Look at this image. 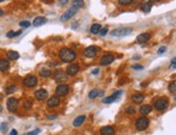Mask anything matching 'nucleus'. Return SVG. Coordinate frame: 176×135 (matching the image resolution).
Returning a JSON list of instances; mask_svg holds the SVG:
<instances>
[{
  "label": "nucleus",
  "instance_id": "nucleus-49",
  "mask_svg": "<svg viewBox=\"0 0 176 135\" xmlns=\"http://www.w3.org/2000/svg\"><path fill=\"white\" fill-rule=\"evenodd\" d=\"M134 60H139V56H134Z\"/></svg>",
  "mask_w": 176,
  "mask_h": 135
},
{
  "label": "nucleus",
  "instance_id": "nucleus-23",
  "mask_svg": "<svg viewBox=\"0 0 176 135\" xmlns=\"http://www.w3.org/2000/svg\"><path fill=\"white\" fill-rule=\"evenodd\" d=\"M7 55H8L9 60H11V61H16V60L20 58V54L16 51H9Z\"/></svg>",
  "mask_w": 176,
  "mask_h": 135
},
{
  "label": "nucleus",
  "instance_id": "nucleus-2",
  "mask_svg": "<svg viewBox=\"0 0 176 135\" xmlns=\"http://www.w3.org/2000/svg\"><path fill=\"white\" fill-rule=\"evenodd\" d=\"M133 32V29L131 27H123V28H118L115 29L111 32V36H115V37H124L127 36Z\"/></svg>",
  "mask_w": 176,
  "mask_h": 135
},
{
  "label": "nucleus",
  "instance_id": "nucleus-39",
  "mask_svg": "<svg viewBox=\"0 0 176 135\" xmlns=\"http://www.w3.org/2000/svg\"><path fill=\"white\" fill-rule=\"evenodd\" d=\"M165 50H166V47H161L159 49V51H158V54H162L165 52Z\"/></svg>",
  "mask_w": 176,
  "mask_h": 135
},
{
  "label": "nucleus",
  "instance_id": "nucleus-33",
  "mask_svg": "<svg viewBox=\"0 0 176 135\" xmlns=\"http://www.w3.org/2000/svg\"><path fill=\"white\" fill-rule=\"evenodd\" d=\"M23 107H24L25 109H30L32 107H33V103H32V101H25L24 104H23Z\"/></svg>",
  "mask_w": 176,
  "mask_h": 135
},
{
  "label": "nucleus",
  "instance_id": "nucleus-43",
  "mask_svg": "<svg viewBox=\"0 0 176 135\" xmlns=\"http://www.w3.org/2000/svg\"><path fill=\"white\" fill-rule=\"evenodd\" d=\"M98 71H99V69H98V68H96V69H94L93 71H92V74L96 75V74H98Z\"/></svg>",
  "mask_w": 176,
  "mask_h": 135
},
{
  "label": "nucleus",
  "instance_id": "nucleus-1",
  "mask_svg": "<svg viewBox=\"0 0 176 135\" xmlns=\"http://www.w3.org/2000/svg\"><path fill=\"white\" fill-rule=\"evenodd\" d=\"M60 58H61L62 62L64 63H71L73 61L76 60L77 58V54L74 50L69 49V48H63V49L60 51Z\"/></svg>",
  "mask_w": 176,
  "mask_h": 135
},
{
  "label": "nucleus",
  "instance_id": "nucleus-45",
  "mask_svg": "<svg viewBox=\"0 0 176 135\" xmlns=\"http://www.w3.org/2000/svg\"><path fill=\"white\" fill-rule=\"evenodd\" d=\"M171 63H172V64H174V65H176V58H173L172 62H171Z\"/></svg>",
  "mask_w": 176,
  "mask_h": 135
},
{
  "label": "nucleus",
  "instance_id": "nucleus-46",
  "mask_svg": "<svg viewBox=\"0 0 176 135\" xmlns=\"http://www.w3.org/2000/svg\"><path fill=\"white\" fill-rule=\"evenodd\" d=\"M3 10H2V9L0 8V16H2V15H3Z\"/></svg>",
  "mask_w": 176,
  "mask_h": 135
},
{
  "label": "nucleus",
  "instance_id": "nucleus-50",
  "mask_svg": "<svg viewBox=\"0 0 176 135\" xmlns=\"http://www.w3.org/2000/svg\"><path fill=\"white\" fill-rule=\"evenodd\" d=\"M2 1H4V0H0V2H2Z\"/></svg>",
  "mask_w": 176,
  "mask_h": 135
},
{
  "label": "nucleus",
  "instance_id": "nucleus-12",
  "mask_svg": "<svg viewBox=\"0 0 176 135\" xmlns=\"http://www.w3.org/2000/svg\"><path fill=\"white\" fill-rule=\"evenodd\" d=\"M54 79L58 82H64L67 80V75L62 70H58V71L54 73Z\"/></svg>",
  "mask_w": 176,
  "mask_h": 135
},
{
  "label": "nucleus",
  "instance_id": "nucleus-40",
  "mask_svg": "<svg viewBox=\"0 0 176 135\" xmlns=\"http://www.w3.org/2000/svg\"><path fill=\"white\" fill-rule=\"evenodd\" d=\"M133 68H134V69H143L144 67L142 65H134L133 66Z\"/></svg>",
  "mask_w": 176,
  "mask_h": 135
},
{
  "label": "nucleus",
  "instance_id": "nucleus-29",
  "mask_svg": "<svg viewBox=\"0 0 176 135\" xmlns=\"http://www.w3.org/2000/svg\"><path fill=\"white\" fill-rule=\"evenodd\" d=\"M22 34V30H17V32H13V30H10L8 34H7V37L8 38H13V37H16L18 35Z\"/></svg>",
  "mask_w": 176,
  "mask_h": 135
},
{
  "label": "nucleus",
  "instance_id": "nucleus-11",
  "mask_svg": "<svg viewBox=\"0 0 176 135\" xmlns=\"http://www.w3.org/2000/svg\"><path fill=\"white\" fill-rule=\"evenodd\" d=\"M114 61H115V56H114L112 54H106V55H104V56L101 58V62H99V63H101L102 66H106L111 64Z\"/></svg>",
  "mask_w": 176,
  "mask_h": 135
},
{
  "label": "nucleus",
  "instance_id": "nucleus-47",
  "mask_svg": "<svg viewBox=\"0 0 176 135\" xmlns=\"http://www.w3.org/2000/svg\"><path fill=\"white\" fill-rule=\"evenodd\" d=\"M160 0H150V3H153V2H158Z\"/></svg>",
  "mask_w": 176,
  "mask_h": 135
},
{
  "label": "nucleus",
  "instance_id": "nucleus-13",
  "mask_svg": "<svg viewBox=\"0 0 176 135\" xmlns=\"http://www.w3.org/2000/svg\"><path fill=\"white\" fill-rule=\"evenodd\" d=\"M79 71V66L77 64H70L67 69H66V74L68 76H76Z\"/></svg>",
  "mask_w": 176,
  "mask_h": 135
},
{
  "label": "nucleus",
  "instance_id": "nucleus-37",
  "mask_svg": "<svg viewBox=\"0 0 176 135\" xmlns=\"http://www.w3.org/2000/svg\"><path fill=\"white\" fill-rule=\"evenodd\" d=\"M38 133H40V130H39V129H36V130H34V131L29 132L28 135H37Z\"/></svg>",
  "mask_w": 176,
  "mask_h": 135
},
{
  "label": "nucleus",
  "instance_id": "nucleus-3",
  "mask_svg": "<svg viewBox=\"0 0 176 135\" xmlns=\"http://www.w3.org/2000/svg\"><path fill=\"white\" fill-rule=\"evenodd\" d=\"M149 125V120H148L146 117H140L136 120L135 122V127L136 129L138 130V131H144V130H146Z\"/></svg>",
  "mask_w": 176,
  "mask_h": 135
},
{
  "label": "nucleus",
  "instance_id": "nucleus-25",
  "mask_svg": "<svg viewBox=\"0 0 176 135\" xmlns=\"http://www.w3.org/2000/svg\"><path fill=\"white\" fill-rule=\"evenodd\" d=\"M99 30H101V25L99 24H93L92 26H91V29H90L91 34L96 35V34L99 33Z\"/></svg>",
  "mask_w": 176,
  "mask_h": 135
},
{
  "label": "nucleus",
  "instance_id": "nucleus-9",
  "mask_svg": "<svg viewBox=\"0 0 176 135\" xmlns=\"http://www.w3.org/2000/svg\"><path fill=\"white\" fill-rule=\"evenodd\" d=\"M122 93H123L122 91H117V92H115L112 95L107 96V97L104 98V99H103V103H104V104H110V103L116 102V101L122 95Z\"/></svg>",
  "mask_w": 176,
  "mask_h": 135
},
{
  "label": "nucleus",
  "instance_id": "nucleus-52",
  "mask_svg": "<svg viewBox=\"0 0 176 135\" xmlns=\"http://www.w3.org/2000/svg\"><path fill=\"white\" fill-rule=\"evenodd\" d=\"M24 135H28V134H24Z\"/></svg>",
  "mask_w": 176,
  "mask_h": 135
},
{
  "label": "nucleus",
  "instance_id": "nucleus-7",
  "mask_svg": "<svg viewBox=\"0 0 176 135\" xmlns=\"http://www.w3.org/2000/svg\"><path fill=\"white\" fill-rule=\"evenodd\" d=\"M77 11H78V9L76 8V7H71V8L68 9V10H67V11L62 15L61 21L62 22H66V21L70 20V19L74 16L76 13H77Z\"/></svg>",
  "mask_w": 176,
  "mask_h": 135
},
{
  "label": "nucleus",
  "instance_id": "nucleus-10",
  "mask_svg": "<svg viewBox=\"0 0 176 135\" xmlns=\"http://www.w3.org/2000/svg\"><path fill=\"white\" fill-rule=\"evenodd\" d=\"M96 53H97V48L94 47V45L88 47V48L84 50V52H83L84 56H86V58H93L95 55H96Z\"/></svg>",
  "mask_w": 176,
  "mask_h": 135
},
{
  "label": "nucleus",
  "instance_id": "nucleus-20",
  "mask_svg": "<svg viewBox=\"0 0 176 135\" xmlns=\"http://www.w3.org/2000/svg\"><path fill=\"white\" fill-rule=\"evenodd\" d=\"M151 110L152 108L150 105H143V106H140V108H139V112L143 116H146L148 115V114H150Z\"/></svg>",
  "mask_w": 176,
  "mask_h": 135
},
{
  "label": "nucleus",
  "instance_id": "nucleus-28",
  "mask_svg": "<svg viewBox=\"0 0 176 135\" xmlns=\"http://www.w3.org/2000/svg\"><path fill=\"white\" fill-rule=\"evenodd\" d=\"M73 5L76 7L77 9L83 8V7H84V1H83V0H74V1H73Z\"/></svg>",
  "mask_w": 176,
  "mask_h": 135
},
{
  "label": "nucleus",
  "instance_id": "nucleus-32",
  "mask_svg": "<svg viewBox=\"0 0 176 135\" xmlns=\"http://www.w3.org/2000/svg\"><path fill=\"white\" fill-rule=\"evenodd\" d=\"M168 90H170V92H172V93H176V80L171 82V83L168 84Z\"/></svg>",
  "mask_w": 176,
  "mask_h": 135
},
{
  "label": "nucleus",
  "instance_id": "nucleus-17",
  "mask_svg": "<svg viewBox=\"0 0 176 135\" xmlns=\"http://www.w3.org/2000/svg\"><path fill=\"white\" fill-rule=\"evenodd\" d=\"M86 117L84 115H81V116H78L77 118L75 119L74 121H73V125L74 127H80L81 124H83V122L86 121Z\"/></svg>",
  "mask_w": 176,
  "mask_h": 135
},
{
  "label": "nucleus",
  "instance_id": "nucleus-14",
  "mask_svg": "<svg viewBox=\"0 0 176 135\" xmlns=\"http://www.w3.org/2000/svg\"><path fill=\"white\" fill-rule=\"evenodd\" d=\"M35 97L37 98L38 101H45V98L48 97V91L45 89H39L35 92Z\"/></svg>",
  "mask_w": 176,
  "mask_h": 135
},
{
  "label": "nucleus",
  "instance_id": "nucleus-51",
  "mask_svg": "<svg viewBox=\"0 0 176 135\" xmlns=\"http://www.w3.org/2000/svg\"><path fill=\"white\" fill-rule=\"evenodd\" d=\"M0 130H1V125H0Z\"/></svg>",
  "mask_w": 176,
  "mask_h": 135
},
{
  "label": "nucleus",
  "instance_id": "nucleus-19",
  "mask_svg": "<svg viewBox=\"0 0 176 135\" xmlns=\"http://www.w3.org/2000/svg\"><path fill=\"white\" fill-rule=\"evenodd\" d=\"M102 135H115V129L112 127H103L101 129Z\"/></svg>",
  "mask_w": 176,
  "mask_h": 135
},
{
  "label": "nucleus",
  "instance_id": "nucleus-34",
  "mask_svg": "<svg viewBox=\"0 0 176 135\" xmlns=\"http://www.w3.org/2000/svg\"><path fill=\"white\" fill-rule=\"evenodd\" d=\"M20 26L23 27V28H27V27L30 26V22H28V21H22L20 23Z\"/></svg>",
  "mask_w": 176,
  "mask_h": 135
},
{
  "label": "nucleus",
  "instance_id": "nucleus-16",
  "mask_svg": "<svg viewBox=\"0 0 176 135\" xmlns=\"http://www.w3.org/2000/svg\"><path fill=\"white\" fill-rule=\"evenodd\" d=\"M151 38V35L148 33H144V34H140L137 36V42L138 43H144V42H147L149 39Z\"/></svg>",
  "mask_w": 176,
  "mask_h": 135
},
{
  "label": "nucleus",
  "instance_id": "nucleus-31",
  "mask_svg": "<svg viewBox=\"0 0 176 135\" xmlns=\"http://www.w3.org/2000/svg\"><path fill=\"white\" fill-rule=\"evenodd\" d=\"M125 112H127V115H134V114L136 112L135 107H133V106H127V108H125Z\"/></svg>",
  "mask_w": 176,
  "mask_h": 135
},
{
  "label": "nucleus",
  "instance_id": "nucleus-38",
  "mask_svg": "<svg viewBox=\"0 0 176 135\" xmlns=\"http://www.w3.org/2000/svg\"><path fill=\"white\" fill-rule=\"evenodd\" d=\"M8 125H7V123H2V124H1V131L3 132H7V130H8Z\"/></svg>",
  "mask_w": 176,
  "mask_h": 135
},
{
  "label": "nucleus",
  "instance_id": "nucleus-30",
  "mask_svg": "<svg viewBox=\"0 0 176 135\" xmlns=\"http://www.w3.org/2000/svg\"><path fill=\"white\" fill-rule=\"evenodd\" d=\"M98 94H99V90H97V89H94V90H92L90 93H89V98L97 97Z\"/></svg>",
  "mask_w": 176,
  "mask_h": 135
},
{
  "label": "nucleus",
  "instance_id": "nucleus-5",
  "mask_svg": "<svg viewBox=\"0 0 176 135\" xmlns=\"http://www.w3.org/2000/svg\"><path fill=\"white\" fill-rule=\"evenodd\" d=\"M168 105V101L166 97H161V98H158L156 102H155V108L157 110H164Z\"/></svg>",
  "mask_w": 176,
  "mask_h": 135
},
{
  "label": "nucleus",
  "instance_id": "nucleus-15",
  "mask_svg": "<svg viewBox=\"0 0 176 135\" xmlns=\"http://www.w3.org/2000/svg\"><path fill=\"white\" fill-rule=\"evenodd\" d=\"M60 103H61V99L58 97V95H55V96H52V97L49 98V101L47 102V105L51 108H54V107H58L60 105Z\"/></svg>",
  "mask_w": 176,
  "mask_h": 135
},
{
  "label": "nucleus",
  "instance_id": "nucleus-36",
  "mask_svg": "<svg viewBox=\"0 0 176 135\" xmlns=\"http://www.w3.org/2000/svg\"><path fill=\"white\" fill-rule=\"evenodd\" d=\"M133 2V0H119V3L122 4V5H127Z\"/></svg>",
  "mask_w": 176,
  "mask_h": 135
},
{
  "label": "nucleus",
  "instance_id": "nucleus-6",
  "mask_svg": "<svg viewBox=\"0 0 176 135\" xmlns=\"http://www.w3.org/2000/svg\"><path fill=\"white\" fill-rule=\"evenodd\" d=\"M68 92H69V86H67L66 83L58 84L56 86V89H55V93H56L58 96H65V95L68 94Z\"/></svg>",
  "mask_w": 176,
  "mask_h": 135
},
{
  "label": "nucleus",
  "instance_id": "nucleus-42",
  "mask_svg": "<svg viewBox=\"0 0 176 135\" xmlns=\"http://www.w3.org/2000/svg\"><path fill=\"white\" fill-rule=\"evenodd\" d=\"M58 1H60L62 4H66L67 2H68V0H58Z\"/></svg>",
  "mask_w": 176,
  "mask_h": 135
},
{
  "label": "nucleus",
  "instance_id": "nucleus-41",
  "mask_svg": "<svg viewBox=\"0 0 176 135\" xmlns=\"http://www.w3.org/2000/svg\"><path fill=\"white\" fill-rule=\"evenodd\" d=\"M10 135H17V131H16V130H14V129H13L12 131H11V133H10Z\"/></svg>",
  "mask_w": 176,
  "mask_h": 135
},
{
  "label": "nucleus",
  "instance_id": "nucleus-24",
  "mask_svg": "<svg viewBox=\"0 0 176 135\" xmlns=\"http://www.w3.org/2000/svg\"><path fill=\"white\" fill-rule=\"evenodd\" d=\"M140 9H142V11L145 13L150 12V10H151V3H150V2H145V3L142 4Z\"/></svg>",
  "mask_w": 176,
  "mask_h": 135
},
{
  "label": "nucleus",
  "instance_id": "nucleus-35",
  "mask_svg": "<svg viewBox=\"0 0 176 135\" xmlns=\"http://www.w3.org/2000/svg\"><path fill=\"white\" fill-rule=\"evenodd\" d=\"M107 33H108V28L107 27H105V28H101V30H99V35L102 36V37H104V36H106Z\"/></svg>",
  "mask_w": 176,
  "mask_h": 135
},
{
  "label": "nucleus",
  "instance_id": "nucleus-44",
  "mask_svg": "<svg viewBox=\"0 0 176 135\" xmlns=\"http://www.w3.org/2000/svg\"><path fill=\"white\" fill-rule=\"evenodd\" d=\"M55 118H56V116L53 115V116H49V118H48V119H49V120H54Z\"/></svg>",
  "mask_w": 176,
  "mask_h": 135
},
{
  "label": "nucleus",
  "instance_id": "nucleus-4",
  "mask_svg": "<svg viewBox=\"0 0 176 135\" xmlns=\"http://www.w3.org/2000/svg\"><path fill=\"white\" fill-rule=\"evenodd\" d=\"M38 83V79L33 75H29V76H26L25 79L23 80V84H24L26 88H34L36 86Z\"/></svg>",
  "mask_w": 176,
  "mask_h": 135
},
{
  "label": "nucleus",
  "instance_id": "nucleus-26",
  "mask_svg": "<svg viewBox=\"0 0 176 135\" xmlns=\"http://www.w3.org/2000/svg\"><path fill=\"white\" fill-rule=\"evenodd\" d=\"M16 86L15 84H9L7 88H5V93L7 94H12V93H14L15 91H16Z\"/></svg>",
  "mask_w": 176,
  "mask_h": 135
},
{
  "label": "nucleus",
  "instance_id": "nucleus-48",
  "mask_svg": "<svg viewBox=\"0 0 176 135\" xmlns=\"http://www.w3.org/2000/svg\"><path fill=\"white\" fill-rule=\"evenodd\" d=\"M2 98H3V95L0 93V101H2Z\"/></svg>",
  "mask_w": 176,
  "mask_h": 135
},
{
  "label": "nucleus",
  "instance_id": "nucleus-18",
  "mask_svg": "<svg viewBox=\"0 0 176 135\" xmlns=\"http://www.w3.org/2000/svg\"><path fill=\"white\" fill-rule=\"evenodd\" d=\"M47 23V19L43 16H38L36 17L33 22V25L35 27H39V26H42V25H45Z\"/></svg>",
  "mask_w": 176,
  "mask_h": 135
},
{
  "label": "nucleus",
  "instance_id": "nucleus-8",
  "mask_svg": "<svg viewBox=\"0 0 176 135\" xmlns=\"http://www.w3.org/2000/svg\"><path fill=\"white\" fill-rule=\"evenodd\" d=\"M17 106H18V101H17V98L15 97H10L7 101V108H8L9 111H15L17 109Z\"/></svg>",
  "mask_w": 176,
  "mask_h": 135
},
{
  "label": "nucleus",
  "instance_id": "nucleus-22",
  "mask_svg": "<svg viewBox=\"0 0 176 135\" xmlns=\"http://www.w3.org/2000/svg\"><path fill=\"white\" fill-rule=\"evenodd\" d=\"M9 67H10L9 61L5 60V58H2V60L0 61V70H1V71H5V70L9 69Z\"/></svg>",
  "mask_w": 176,
  "mask_h": 135
},
{
  "label": "nucleus",
  "instance_id": "nucleus-21",
  "mask_svg": "<svg viewBox=\"0 0 176 135\" xmlns=\"http://www.w3.org/2000/svg\"><path fill=\"white\" fill-rule=\"evenodd\" d=\"M144 98H145V96H144L143 94H140V93H135V94L132 96V102L135 103V104H140V103L144 101Z\"/></svg>",
  "mask_w": 176,
  "mask_h": 135
},
{
  "label": "nucleus",
  "instance_id": "nucleus-27",
  "mask_svg": "<svg viewBox=\"0 0 176 135\" xmlns=\"http://www.w3.org/2000/svg\"><path fill=\"white\" fill-rule=\"evenodd\" d=\"M40 76L43 78H48L51 76V70L48 69V68H42L40 70Z\"/></svg>",
  "mask_w": 176,
  "mask_h": 135
}]
</instances>
